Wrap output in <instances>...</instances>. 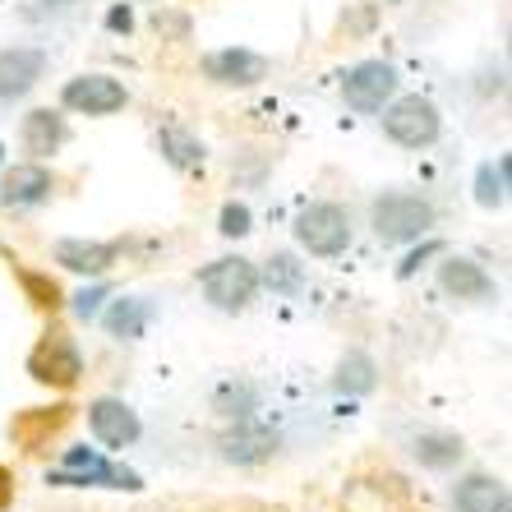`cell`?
Masks as SVG:
<instances>
[{"mask_svg": "<svg viewBox=\"0 0 512 512\" xmlns=\"http://www.w3.org/2000/svg\"><path fill=\"white\" fill-rule=\"evenodd\" d=\"M157 148H162V157L180 171L203 167V143L194 139L190 130H180V125H162V130H157Z\"/></svg>", "mask_w": 512, "mask_h": 512, "instance_id": "21", "label": "cell"}, {"mask_svg": "<svg viewBox=\"0 0 512 512\" xmlns=\"http://www.w3.org/2000/svg\"><path fill=\"white\" fill-rule=\"evenodd\" d=\"M383 134H388L397 148H429V143H439V134H443V116L429 97L406 93L383 107Z\"/></svg>", "mask_w": 512, "mask_h": 512, "instance_id": "2", "label": "cell"}, {"mask_svg": "<svg viewBox=\"0 0 512 512\" xmlns=\"http://www.w3.org/2000/svg\"><path fill=\"white\" fill-rule=\"evenodd\" d=\"M51 190H56V176L42 162H19V167H10L0 176V203H10V208H33Z\"/></svg>", "mask_w": 512, "mask_h": 512, "instance_id": "13", "label": "cell"}, {"mask_svg": "<svg viewBox=\"0 0 512 512\" xmlns=\"http://www.w3.org/2000/svg\"><path fill=\"white\" fill-rule=\"evenodd\" d=\"M37 5H47V10H70V5H79V0H37Z\"/></svg>", "mask_w": 512, "mask_h": 512, "instance_id": "30", "label": "cell"}, {"mask_svg": "<svg viewBox=\"0 0 512 512\" xmlns=\"http://www.w3.org/2000/svg\"><path fill=\"white\" fill-rule=\"evenodd\" d=\"M19 139H24V153H33V162H42V157L60 153V143L70 139V125H65V116L51 107H33L24 116V130H19Z\"/></svg>", "mask_w": 512, "mask_h": 512, "instance_id": "14", "label": "cell"}, {"mask_svg": "<svg viewBox=\"0 0 512 512\" xmlns=\"http://www.w3.org/2000/svg\"><path fill=\"white\" fill-rule=\"evenodd\" d=\"M434 222H439V208L425 194H411V190H388L370 208V227L383 245H411V240L429 236Z\"/></svg>", "mask_w": 512, "mask_h": 512, "instance_id": "1", "label": "cell"}, {"mask_svg": "<svg viewBox=\"0 0 512 512\" xmlns=\"http://www.w3.org/2000/svg\"><path fill=\"white\" fill-rule=\"evenodd\" d=\"M342 97H346V107L351 111L374 116V111H383L397 97V70L388 65V60H360V65L346 70Z\"/></svg>", "mask_w": 512, "mask_h": 512, "instance_id": "6", "label": "cell"}, {"mask_svg": "<svg viewBox=\"0 0 512 512\" xmlns=\"http://www.w3.org/2000/svg\"><path fill=\"white\" fill-rule=\"evenodd\" d=\"M503 199H508V157L485 162V167L476 171V203H485V208H503Z\"/></svg>", "mask_w": 512, "mask_h": 512, "instance_id": "23", "label": "cell"}, {"mask_svg": "<svg viewBox=\"0 0 512 512\" xmlns=\"http://www.w3.org/2000/svg\"><path fill=\"white\" fill-rule=\"evenodd\" d=\"M28 374L47 388H74L84 379V356H79V342H74L65 328H47L42 342L28 351Z\"/></svg>", "mask_w": 512, "mask_h": 512, "instance_id": "5", "label": "cell"}, {"mask_svg": "<svg viewBox=\"0 0 512 512\" xmlns=\"http://www.w3.org/2000/svg\"><path fill=\"white\" fill-rule=\"evenodd\" d=\"M107 28H116V33H130V28H134V14H130V5H116V10L107 14Z\"/></svg>", "mask_w": 512, "mask_h": 512, "instance_id": "28", "label": "cell"}, {"mask_svg": "<svg viewBox=\"0 0 512 512\" xmlns=\"http://www.w3.org/2000/svg\"><path fill=\"white\" fill-rule=\"evenodd\" d=\"M273 448H277V434L263 425H240L236 434L222 439V457L240 462V466H254V462H263V457H273Z\"/></svg>", "mask_w": 512, "mask_h": 512, "instance_id": "17", "label": "cell"}, {"mask_svg": "<svg viewBox=\"0 0 512 512\" xmlns=\"http://www.w3.org/2000/svg\"><path fill=\"white\" fill-rule=\"evenodd\" d=\"M296 240L314 259H337L351 245V213H346L342 203H328V199L310 203L296 217Z\"/></svg>", "mask_w": 512, "mask_h": 512, "instance_id": "4", "label": "cell"}, {"mask_svg": "<svg viewBox=\"0 0 512 512\" xmlns=\"http://www.w3.org/2000/svg\"><path fill=\"white\" fill-rule=\"evenodd\" d=\"M19 286L28 291V300H33L37 310L56 314L60 305H65V296H60V286L51 282V277H42V273H28V268H19Z\"/></svg>", "mask_w": 512, "mask_h": 512, "instance_id": "24", "label": "cell"}, {"mask_svg": "<svg viewBox=\"0 0 512 512\" xmlns=\"http://www.w3.org/2000/svg\"><path fill=\"white\" fill-rule=\"evenodd\" d=\"M70 411H74V406H65V402H60V406H37V411H24V416L14 420L10 429H14V439L33 453V448H42V443H47L51 434L70 420Z\"/></svg>", "mask_w": 512, "mask_h": 512, "instance_id": "18", "label": "cell"}, {"mask_svg": "<svg viewBox=\"0 0 512 512\" xmlns=\"http://www.w3.org/2000/svg\"><path fill=\"white\" fill-rule=\"evenodd\" d=\"M51 259H56L60 268H70V273L102 277L111 263L120 259V250L116 245H107V240H60L56 250H51Z\"/></svg>", "mask_w": 512, "mask_h": 512, "instance_id": "15", "label": "cell"}, {"mask_svg": "<svg viewBox=\"0 0 512 512\" xmlns=\"http://www.w3.org/2000/svg\"><path fill=\"white\" fill-rule=\"evenodd\" d=\"M374 5H397V0H374Z\"/></svg>", "mask_w": 512, "mask_h": 512, "instance_id": "31", "label": "cell"}, {"mask_svg": "<svg viewBox=\"0 0 512 512\" xmlns=\"http://www.w3.org/2000/svg\"><path fill=\"white\" fill-rule=\"evenodd\" d=\"M374 383H379V365H374L365 351H346V356L337 360V379H333L337 393L360 397V393H374Z\"/></svg>", "mask_w": 512, "mask_h": 512, "instance_id": "20", "label": "cell"}, {"mask_svg": "<svg viewBox=\"0 0 512 512\" xmlns=\"http://www.w3.org/2000/svg\"><path fill=\"white\" fill-rule=\"evenodd\" d=\"M10 499H14V480H10V471L0 466V508H5Z\"/></svg>", "mask_w": 512, "mask_h": 512, "instance_id": "29", "label": "cell"}, {"mask_svg": "<svg viewBox=\"0 0 512 512\" xmlns=\"http://www.w3.org/2000/svg\"><path fill=\"white\" fill-rule=\"evenodd\" d=\"M259 282H268L273 291H296V286H300V263L291 259V254H273V259H268V268L259 273Z\"/></svg>", "mask_w": 512, "mask_h": 512, "instance_id": "25", "label": "cell"}, {"mask_svg": "<svg viewBox=\"0 0 512 512\" xmlns=\"http://www.w3.org/2000/svg\"><path fill=\"white\" fill-rule=\"evenodd\" d=\"M47 485H111V489H139V476L111 466L107 457H97L93 448H70L65 453V466L51 471Z\"/></svg>", "mask_w": 512, "mask_h": 512, "instance_id": "8", "label": "cell"}, {"mask_svg": "<svg viewBox=\"0 0 512 512\" xmlns=\"http://www.w3.org/2000/svg\"><path fill=\"white\" fill-rule=\"evenodd\" d=\"M88 429H93V439L102 443V448H111V453L130 448L143 434L139 416H134L120 397H97V402H88Z\"/></svg>", "mask_w": 512, "mask_h": 512, "instance_id": "10", "label": "cell"}, {"mask_svg": "<svg viewBox=\"0 0 512 512\" xmlns=\"http://www.w3.org/2000/svg\"><path fill=\"white\" fill-rule=\"evenodd\" d=\"M250 208H245V203H227V208H222V236H250Z\"/></svg>", "mask_w": 512, "mask_h": 512, "instance_id": "26", "label": "cell"}, {"mask_svg": "<svg viewBox=\"0 0 512 512\" xmlns=\"http://www.w3.org/2000/svg\"><path fill=\"white\" fill-rule=\"evenodd\" d=\"M125 102H130V93L111 74H79L60 88V107L79 111V116H116Z\"/></svg>", "mask_w": 512, "mask_h": 512, "instance_id": "7", "label": "cell"}, {"mask_svg": "<svg viewBox=\"0 0 512 512\" xmlns=\"http://www.w3.org/2000/svg\"><path fill=\"white\" fill-rule=\"evenodd\" d=\"M102 300H107V291H102V286H93V291H79V296H74V310L84 314H97V305H102Z\"/></svg>", "mask_w": 512, "mask_h": 512, "instance_id": "27", "label": "cell"}, {"mask_svg": "<svg viewBox=\"0 0 512 512\" xmlns=\"http://www.w3.org/2000/svg\"><path fill=\"white\" fill-rule=\"evenodd\" d=\"M203 79H213L222 88H254L268 79V56L250 47H222L213 56H203Z\"/></svg>", "mask_w": 512, "mask_h": 512, "instance_id": "9", "label": "cell"}, {"mask_svg": "<svg viewBox=\"0 0 512 512\" xmlns=\"http://www.w3.org/2000/svg\"><path fill=\"white\" fill-rule=\"evenodd\" d=\"M439 286L453 300H471V305H489V300H499L494 277H489L476 259H462V254H453V259L439 263Z\"/></svg>", "mask_w": 512, "mask_h": 512, "instance_id": "12", "label": "cell"}, {"mask_svg": "<svg viewBox=\"0 0 512 512\" xmlns=\"http://www.w3.org/2000/svg\"><path fill=\"white\" fill-rule=\"evenodd\" d=\"M453 508L457 512H508V485H503L499 476H485V471H476V476L457 480Z\"/></svg>", "mask_w": 512, "mask_h": 512, "instance_id": "16", "label": "cell"}, {"mask_svg": "<svg viewBox=\"0 0 512 512\" xmlns=\"http://www.w3.org/2000/svg\"><path fill=\"white\" fill-rule=\"evenodd\" d=\"M199 286H203V296L213 300L217 310H245L254 296H259V268H254L250 259H240V254H227V259H213L208 268L199 273Z\"/></svg>", "mask_w": 512, "mask_h": 512, "instance_id": "3", "label": "cell"}, {"mask_svg": "<svg viewBox=\"0 0 512 512\" xmlns=\"http://www.w3.org/2000/svg\"><path fill=\"white\" fill-rule=\"evenodd\" d=\"M47 74V56L37 47H5L0 51V102L28 97Z\"/></svg>", "mask_w": 512, "mask_h": 512, "instance_id": "11", "label": "cell"}, {"mask_svg": "<svg viewBox=\"0 0 512 512\" xmlns=\"http://www.w3.org/2000/svg\"><path fill=\"white\" fill-rule=\"evenodd\" d=\"M148 300H116L107 310V333L120 337V342H134V337H143V328H148Z\"/></svg>", "mask_w": 512, "mask_h": 512, "instance_id": "22", "label": "cell"}, {"mask_svg": "<svg viewBox=\"0 0 512 512\" xmlns=\"http://www.w3.org/2000/svg\"><path fill=\"white\" fill-rule=\"evenodd\" d=\"M416 462L420 466H429V471H448V466H457L462 462V453H466V443L457 439V434H448V429H429V434H420L416 439Z\"/></svg>", "mask_w": 512, "mask_h": 512, "instance_id": "19", "label": "cell"}]
</instances>
